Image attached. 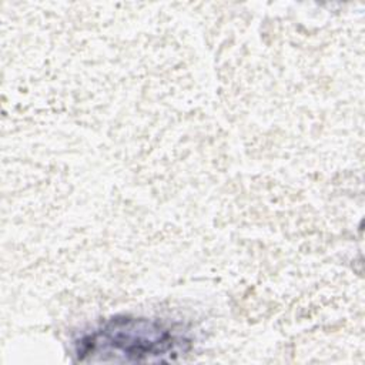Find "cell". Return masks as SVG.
Masks as SVG:
<instances>
[{
  "instance_id": "1",
  "label": "cell",
  "mask_w": 365,
  "mask_h": 365,
  "mask_svg": "<svg viewBox=\"0 0 365 365\" xmlns=\"http://www.w3.org/2000/svg\"><path fill=\"white\" fill-rule=\"evenodd\" d=\"M191 348L184 328L163 319L118 315L74 342L81 362H170Z\"/></svg>"
}]
</instances>
